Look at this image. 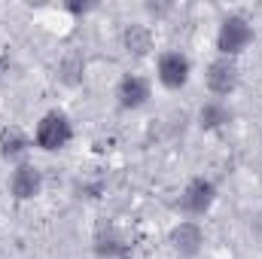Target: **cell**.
I'll list each match as a JSON object with an SVG mask.
<instances>
[{
  "label": "cell",
  "instance_id": "cell-6",
  "mask_svg": "<svg viewBox=\"0 0 262 259\" xmlns=\"http://www.w3.org/2000/svg\"><path fill=\"white\" fill-rule=\"evenodd\" d=\"M204 244H207V232L201 220H177L168 229V250L177 259H198L204 253Z\"/></svg>",
  "mask_w": 262,
  "mask_h": 259
},
{
  "label": "cell",
  "instance_id": "cell-3",
  "mask_svg": "<svg viewBox=\"0 0 262 259\" xmlns=\"http://www.w3.org/2000/svg\"><path fill=\"white\" fill-rule=\"evenodd\" d=\"M220 201V186L213 177L195 174L183 183V189L177 195V210L183 213V220H201L213 210V204Z\"/></svg>",
  "mask_w": 262,
  "mask_h": 259
},
{
  "label": "cell",
  "instance_id": "cell-8",
  "mask_svg": "<svg viewBox=\"0 0 262 259\" xmlns=\"http://www.w3.org/2000/svg\"><path fill=\"white\" fill-rule=\"evenodd\" d=\"M6 189H9V198H12V201L25 204V201H34V198L43 195V189H46V177H43V171L28 159V162L9 168Z\"/></svg>",
  "mask_w": 262,
  "mask_h": 259
},
{
  "label": "cell",
  "instance_id": "cell-17",
  "mask_svg": "<svg viewBox=\"0 0 262 259\" xmlns=\"http://www.w3.org/2000/svg\"><path fill=\"white\" fill-rule=\"evenodd\" d=\"M253 232H256V235L262 238V213L256 217V220H253Z\"/></svg>",
  "mask_w": 262,
  "mask_h": 259
},
{
  "label": "cell",
  "instance_id": "cell-7",
  "mask_svg": "<svg viewBox=\"0 0 262 259\" xmlns=\"http://www.w3.org/2000/svg\"><path fill=\"white\" fill-rule=\"evenodd\" d=\"M113 98H116V107L122 113H134V110H143L149 101H152V79L143 76V73H122L116 89H113Z\"/></svg>",
  "mask_w": 262,
  "mask_h": 259
},
{
  "label": "cell",
  "instance_id": "cell-15",
  "mask_svg": "<svg viewBox=\"0 0 262 259\" xmlns=\"http://www.w3.org/2000/svg\"><path fill=\"white\" fill-rule=\"evenodd\" d=\"M79 198H101V195H104V183H101V180H95V183H82V186H79Z\"/></svg>",
  "mask_w": 262,
  "mask_h": 259
},
{
  "label": "cell",
  "instance_id": "cell-11",
  "mask_svg": "<svg viewBox=\"0 0 262 259\" xmlns=\"http://www.w3.org/2000/svg\"><path fill=\"white\" fill-rule=\"evenodd\" d=\"M119 46L128 58H149L156 52V37L146 21H128L119 31Z\"/></svg>",
  "mask_w": 262,
  "mask_h": 259
},
{
  "label": "cell",
  "instance_id": "cell-1",
  "mask_svg": "<svg viewBox=\"0 0 262 259\" xmlns=\"http://www.w3.org/2000/svg\"><path fill=\"white\" fill-rule=\"evenodd\" d=\"M256 40V28L244 12H229L220 18L216 34H213V49L223 58H241Z\"/></svg>",
  "mask_w": 262,
  "mask_h": 259
},
{
  "label": "cell",
  "instance_id": "cell-4",
  "mask_svg": "<svg viewBox=\"0 0 262 259\" xmlns=\"http://www.w3.org/2000/svg\"><path fill=\"white\" fill-rule=\"evenodd\" d=\"M192 79V58L183 49H162L156 55V82L165 92H183Z\"/></svg>",
  "mask_w": 262,
  "mask_h": 259
},
{
  "label": "cell",
  "instance_id": "cell-16",
  "mask_svg": "<svg viewBox=\"0 0 262 259\" xmlns=\"http://www.w3.org/2000/svg\"><path fill=\"white\" fill-rule=\"evenodd\" d=\"M9 70H12V58H9L6 52H0V82L9 76Z\"/></svg>",
  "mask_w": 262,
  "mask_h": 259
},
{
  "label": "cell",
  "instance_id": "cell-10",
  "mask_svg": "<svg viewBox=\"0 0 262 259\" xmlns=\"http://www.w3.org/2000/svg\"><path fill=\"white\" fill-rule=\"evenodd\" d=\"M31 149H34V137L21 128V125H3L0 128V159L9 168L28 162Z\"/></svg>",
  "mask_w": 262,
  "mask_h": 259
},
{
  "label": "cell",
  "instance_id": "cell-5",
  "mask_svg": "<svg viewBox=\"0 0 262 259\" xmlns=\"http://www.w3.org/2000/svg\"><path fill=\"white\" fill-rule=\"evenodd\" d=\"M204 85H207L210 98L229 101L238 92V85H241V64H238V58L213 55L207 61V67H204Z\"/></svg>",
  "mask_w": 262,
  "mask_h": 259
},
{
  "label": "cell",
  "instance_id": "cell-12",
  "mask_svg": "<svg viewBox=\"0 0 262 259\" xmlns=\"http://www.w3.org/2000/svg\"><path fill=\"white\" fill-rule=\"evenodd\" d=\"M232 119H235V113H232L229 101H220V98H204L195 110V125H198V131H204V134L223 131Z\"/></svg>",
  "mask_w": 262,
  "mask_h": 259
},
{
  "label": "cell",
  "instance_id": "cell-13",
  "mask_svg": "<svg viewBox=\"0 0 262 259\" xmlns=\"http://www.w3.org/2000/svg\"><path fill=\"white\" fill-rule=\"evenodd\" d=\"M85 70H89L85 52L82 49H67L58 58V64H55V79L61 85H67V89H76V85L85 82Z\"/></svg>",
  "mask_w": 262,
  "mask_h": 259
},
{
  "label": "cell",
  "instance_id": "cell-14",
  "mask_svg": "<svg viewBox=\"0 0 262 259\" xmlns=\"http://www.w3.org/2000/svg\"><path fill=\"white\" fill-rule=\"evenodd\" d=\"M95 9H98V3H92V0H67L64 3V12L73 15V18H85V15L95 12Z\"/></svg>",
  "mask_w": 262,
  "mask_h": 259
},
{
  "label": "cell",
  "instance_id": "cell-2",
  "mask_svg": "<svg viewBox=\"0 0 262 259\" xmlns=\"http://www.w3.org/2000/svg\"><path fill=\"white\" fill-rule=\"evenodd\" d=\"M31 137H34V149H40V153H64L76 137V128H73V119L64 110L52 107L37 119Z\"/></svg>",
  "mask_w": 262,
  "mask_h": 259
},
{
  "label": "cell",
  "instance_id": "cell-9",
  "mask_svg": "<svg viewBox=\"0 0 262 259\" xmlns=\"http://www.w3.org/2000/svg\"><path fill=\"white\" fill-rule=\"evenodd\" d=\"M92 253L98 259H131L134 256V244L116 226H101L92 235Z\"/></svg>",
  "mask_w": 262,
  "mask_h": 259
},
{
  "label": "cell",
  "instance_id": "cell-18",
  "mask_svg": "<svg viewBox=\"0 0 262 259\" xmlns=\"http://www.w3.org/2000/svg\"><path fill=\"white\" fill-rule=\"evenodd\" d=\"M259 146H262V134H259Z\"/></svg>",
  "mask_w": 262,
  "mask_h": 259
}]
</instances>
